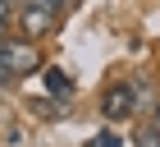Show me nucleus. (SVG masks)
<instances>
[{
  "label": "nucleus",
  "mask_w": 160,
  "mask_h": 147,
  "mask_svg": "<svg viewBox=\"0 0 160 147\" xmlns=\"http://www.w3.org/2000/svg\"><path fill=\"white\" fill-rule=\"evenodd\" d=\"M101 115H105V120H128V115H137V87L133 83H110L105 97H101Z\"/></svg>",
  "instance_id": "2"
},
{
  "label": "nucleus",
  "mask_w": 160,
  "mask_h": 147,
  "mask_svg": "<svg viewBox=\"0 0 160 147\" xmlns=\"http://www.w3.org/2000/svg\"><path fill=\"white\" fill-rule=\"evenodd\" d=\"M137 147H160V124H147L137 133Z\"/></svg>",
  "instance_id": "5"
},
{
  "label": "nucleus",
  "mask_w": 160,
  "mask_h": 147,
  "mask_svg": "<svg viewBox=\"0 0 160 147\" xmlns=\"http://www.w3.org/2000/svg\"><path fill=\"white\" fill-rule=\"evenodd\" d=\"M69 5H78V0H69Z\"/></svg>",
  "instance_id": "10"
},
{
  "label": "nucleus",
  "mask_w": 160,
  "mask_h": 147,
  "mask_svg": "<svg viewBox=\"0 0 160 147\" xmlns=\"http://www.w3.org/2000/svg\"><path fill=\"white\" fill-rule=\"evenodd\" d=\"M37 69H41L37 41H28V37H5V41H0V83L28 78V74H37Z\"/></svg>",
  "instance_id": "1"
},
{
  "label": "nucleus",
  "mask_w": 160,
  "mask_h": 147,
  "mask_svg": "<svg viewBox=\"0 0 160 147\" xmlns=\"http://www.w3.org/2000/svg\"><path fill=\"white\" fill-rule=\"evenodd\" d=\"M32 5H41V9H50V14H55V19H60V9H64V5H69V0H32Z\"/></svg>",
  "instance_id": "8"
},
{
  "label": "nucleus",
  "mask_w": 160,
  "mask_h": 147,
  "mask_svg": "<svg viewBox=\"0 0 160 147\" xmlns=\"http://www.w3.org/2000/svg\"><path fill=\"white\" fill-rule=\"evenodd\" d=\"M9 19H14V5H9V0H0V41H5V28H9Z\"/></svg>",
  "instance_id": "6"
},
{
  "label": "nucleus",
  "mask_w": 160,
  "mask_h": 147,
  "mask_svg": "<svg viewBox=\"0 0 160 147\" xmlns=\"http://www.w3.org/2000/svg\"><path fill=\"white\" fill-rule=\"evenodd\" d=\"M41 83H46V92L55 101H69V97H73V78H69L64 69H41Z\"/></svg>",
  "instance_id": "4"
},
{
  "label": "nucleus",
  "mask_w": 160,
  "mask_h": 147,
  "mask_svg": "<svg viewBox=\"0 0 160 147\" xmlns=\"http://www.w3.org/2000/svg\"><path fill=\"white\" fill-rule=\"evenodd\" d=\"M18 28H23V37H28V41H32V37H46L50 28H55V14H50V9H41V5H32V0H28L23 9H18Z\"/></svg>",
  "instance_id": "3"
},
{
  "label": "nucleus",
  "mask_w": 160,
  "mask_h": 147,
  "mask_svg": "<svg viewBox=\"0 0 160 147\" xmlns=\"http://www.w3.org/2000/svg\"><path fill=\"white\" fill-rule=\"evenodd\" d=\"M87 147H119V138H114V133H96Z\"/></svg>",
  "instance_id": "7"
},
{
  "label": "nucleus",
  "mask_w": 160,
  "mask_h": 147,
  "mask_svg": "<svg viewBox=\"0 0 160 147\" xmlns=\"http://www.w3.org/2000/svg\"><path fill=\"white\" fill-rule=\"evenodd\" d=\"M156 124H160V110H156Z\"/></svg>",
  "instance_id": "9"
}]
</instances>
